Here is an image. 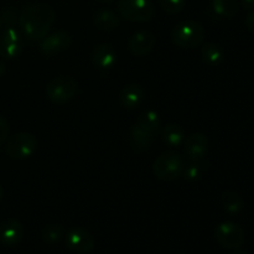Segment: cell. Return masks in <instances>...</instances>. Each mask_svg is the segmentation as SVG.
Instances as JSON below:
<instances>
[{
    "mask_svg": "<svg viewBox=\"0 0 254 254\" xmlns=\"http://www.w3.org/2000/svg\"><path fill=\"white\" fill-rule=\"evenodd\" d=\"M54 21V9L44 2L27 5L19 16L20 29L24 36L31 41L44 39L49 34Z\"/></svg>",
    "mask_w": 254,
    "mask_h": 254,
    "instance_id": "obj_1",
    "label": "cell"
},
{
    "mask_svg": "<svg viewBox=\"0 0 254 254\" xmlns=\"http://www.w3.org/2000/svg\"><path fill=\"white\" fill-rule=\"evenodd\" d=\"M174 44L183 49H192L202 44L205 39V29L197 21H183L176 25L171 32Z\"/></svg>",
    "mask_w": 254,
    "mask_h": 254,
    "instance_id": "obj_2",
    "label": "cell"
},
{
    "mask_svg": "<svg viewBox=\"0 0 254 254\" xmlns=\"http://www.w3.org/2000/svg\"><path fill=\"white\" fill-rule=\"evenodd\" d=\"M185 163L183 156L176 151H166L161 154L153 165V171L155 176L160 180L171 181L178 179L183 174Z\"/></svg>",
    "mask_w": 254,
    "mask_h": 254,
    "instance_id": "obj_3",
    "label": "cell"
},
{
    "mask_svg": "<svg viewBox=\"0 0 254 254\" xmlns=\"http://www.w3.org/2000/svg\"><path fill=\"white\" fill-rule=\"evenodd\" d=\"M118 10L122 17L131 22H145L153 17L151 0H119Z\"/></svg>",
    "mask_w": 254,
    "mask_h": 254,
    "instance_id": "obj_4",
    "label": "cell"
},
{
    "mask_svg": "<svg viewBox=\"0 0 254 254\" xmlns=\"http://www.w3.org/2000/svg\"><path fill=\"white\" fill-rule=\"evenodd\" d=\"M77 82L71 77H56L46 87V96L51 102L62 104L68 102L77 93Z\"/></svg>",
    "mask_w": 254,
    "mask_h": 254,
    "instance_id": "obj_5",
    "label": "cell"
},
{
    "mask_svg": "<svg viewBox=\"0 0 254 254\" xmlns=\"http://www.w3.org/2000/svg\"><path fill=\"white\" fill-rule=\"evenodd\" d=\"M37 148V140L34 134L19 133L9 139L6 145V154L12 159L22 160L27 159L35 153Z\"/></svg>",
    "mask_w": 254,
    "mask_h": 254,
    "instance_id": "obj_6",
    "label": "cell"
},
{
    "mask_svg": "<svg viewBox=\"0 0 254 254\" xmlns=\"http://www.w3.org/2000/svg\"><path fill=\"white\" fill-rule=\"evenodd\" d=\"M216 241L228 250H238L245 242V232L233 222H222L215 231Z\"/></svg>",
    "mask_w": 254,
    "mask_h": 254,
    "instance_id": "obj_7",
    "label": "cell"
},
{
    "mask_svg": "<svg viewBox=\"0 0 254 254\" xmlns=\"http://www.w3.org/2000/svg\"><path fill=\"white\" fill-rule=\"evenodd\" d=\"M24 50V37L15 27H6L0 35V57L16 59Z\"/></svg>",
    "mask_w": 254,
    "mask_h": 254,
    "instance_id": "obj_8",
    "label": "cell"
},
{
    "mask_svg": "<svg viewBox=\"0 0 254 254\" xmlns=\"http://www.w3.org/2000/svg\"><path fill=\"white\" fill-rule=\"evenodd\" d=\"M66 245L72 252L77 254H88L93 251L94 240L91 233L84 228H71L67 232Z\"/></svg>",
    "mask_w": 254,
    "mask_h": 254,
    "instance_id": "obj_9",
    "label": "cell"
},
{
    "mask_svg": "<svg viewBox=\"0 0 254 254\" xmlns=\"http://www.w3.org/2000/svg\"><path fill=\"white\" fill-rule=\"evenodd\" d=\"M72 44L71 35L67 31L60 30V31L54 32L51 35H46L42 40H40V51L47 56L60 54L68 49Z\"/></svg>",
    "mask_w": 254,
    "mask_h": 254,
    "instance_id": "obj_10",
    "label": "cell"
},
{
    "mask_svg": "<svg viewBox=\"0 0 254 254\" xmlns=\"http://www.w3.org/2000/svg\"><path fill=\"white\" fill-rule=\"evenodd\" d=\"M22 236H24V227L20 221L10 218L0 223V243L4 246L11 247L17 245L22 240Z\"/></svg>",
    "mask_w": 254,
    "mask_h": 254,
    "instance_id": "obj_11",
    "label": "cell"
},
{
    "mask_svg": "<svg viewBox=\"0 0 254 254\" xmlns=\"http://www.w3.org/2000/svg\"><path fill=\"white\" fill-rule=\"evenodd\" d=\"M154 45H155V36L146 30L135 32L128 41V47L131 54L139 57L148 55L154 49Z\"/></svg>",
    "mask_w": 254,
    "mask_h": 254,
    "instance_id": "obj_12",
    "label": "cell"
},
{
    "mask_svg": "<svg viewBox=\"0 0 254 254\" xmlns=\"http://www.w3.org/2000/svg\"><path fill=\"white\" fill-rule=\"evenodd\" d=\"M208 149V140L203 134L193 133L185 141V153L191 160L203 159Z\"/></svg>",
    "mask_w": 254,
    "mask_h": 254,
    "instance_id": "obj_13",
    "label": "cell"
},
{
    "mask_svg": "<svg viewBox=\"0 0 254 254\" xmlns=\"http://www.w3.org/2000/svg\"><path fill=\"white\" fill-rule=\"evenodd\" d=\"M92 61L102 69H109L116 64L117 54L109 44H99L92 51Z\"/></svg>",
    "mask_w": 254,
    "mask_h": 254,
    "instance_id": "obj_14",
    "label": "cell"
},
{
    "mask_svg": "<svg viewBox=\"0 0 254 254\" xmlns=\"http://www.w3.org/2000/svg\"><path fill=\"white\" fill-rule=\"evenodd\" d=\"M122 106L128 109L136 108L144 101V91L138 84H129L122 89L119 94Z\"/></svg>",
    "mask_w": 254,
    "mask_h": 254,
    "instance_id": "obj_15",
    "label": "cell"
},
{
    "mask_svg": "<svg viewBox=\"0 0 254 254\" xmlns=\"http://www.w3.org/2000/svg\"><path fill=\"white\" fill-rule=\"evenodd\" d=\"M131 138H133V143L136 150L144 151L150 146L154 138V133L136 123L131 130Z\"/></svg>",
    "mask_w": 254,
    "mask_h": 254,
    "instance_id": "obj_16",
    "label": "cell"
},
{
    "mask_svg": "<svg viewBox=\"0 0 254 254\" xmlns=\"http://www.w3.org/2000/svg\"><path fill=\"white\" fill-rule=\"evenodd\" d=\"M163 139L169 146H180L185 140V131L179 124H168L163 129Z\"/></svg>",
    "mask_w": 254,
    "mask_h": 254,
    "instance_id": "obj_17",
    "label": "cell"
},
{
    "mask_svg": "<svg viewBox=\"0 0 254 254\" xmlns=\"http://www.w3.org/2000/svg\"><path fill=\"white\" fill-rule=\"evenodd\" d=\"M93 22L98 29L113 30L119 25V19L112 10L102 9L94 14Z\"/></svg>",
    "mask_w": 254,
    "mask_h": 254,
    "instance_id": "obj_18",
    "label": "cell"
},
{
    "mask_svg": "<svg viewBox=\"0 0 254 254\" xmlns=\"http://www.w3.org/2000/svg\"><path fill=\"white\" fill-rule=\"evenodd\" d=\"M201 55H202L203 61L210 66H217L223 61V50L221 49L220 45L213 44V42L203 45Z\"/></svg>",
    "mask_w": 254,
    "mask_h": 254,
    "instance_id": "obj_19",
    "label": "cell"
},
{
    "mask_svg": "<svg viewBox=\"0 0 254 254\" xmlns=\"http://www.w3.org/2000/svg\"><path fill=\"white\" fill-rule=\"evenodd\" d=\"M212 7L222 17H232L238 11V0H212Z\"/></svg>",
    "mask_w": 254,
    "mask_h": 254,
    "instance_id": "obj_20",
    "label": "cell"
},
{
    "mask_svg": "<svg viewBox=\"0 0 254 254\" xmlns=\"http://www.w3.org/2000/svg\"><path fill=\"white\" fill-rule=\"evenodd\" d=\"M221 203H222L223 208L230 213H237L242 210L243 201L238 193L233 192V191H226L221 196Z\"/></svg>",
    "mask_w": 254,
    "mask_h": 254,
    "instance_id": "obj_21",
    "label": "cell"
},
{
    "mask_svg": "<svg viewBox=\"0 0 254 254\" xmlns=\"http://www.w3.org/2000/svg\"><path fill=\"white\" fill-rule=\"evenodd\" d=\"M208 168V161L203 160V159H200V160H192V163L189 164L188 166L184 168V176L188 180L193 181L200 179L201 176L203 175L206 170Z\"/></svg>",
    "mask_w": 254,
    "mask_h": 254,
    "instance_id": "obj_22",
    "label": "cell"
},
{
    "mask_svg": "<svg viewBox=\"0 0 254 254\" xmlns=\"http://www.w3.org/2000/svg\"><path fill=\"white\" fill-rule=\"evenodd\" d=\"M138 124L143 127V128L155 133L158 130L159 126H160V117H159V114L155 111L143 112L140 117H139Z\"/></svg>",
    "mask_w": 254,
    "mask_h": 254,
    "instance_id": "obj_23",
    "label": "cell"
},
{
    "mask_svg": "<svg viewBox=\"0 0 254 254\" xmlns=\"http://www.w3.org/2000/svg\"><path fill=\"white\" fill-rule=\"evenodd\" d=\"M64 235V227L61 225H47L42 230V238L45 242L55 243Z\"/></svg>",
    "mask_w": 254,
    "mask_h": 254,
    "instance_id": "obj_24",
    "label": "cell"
},
{
    "mask_svg": "<svg viewBox=\"0 0 254 254\" xmlns=\"http://www.w3.org/2000/svg\"><path fill=\"white\" fill-rule=\"evenodd\" d=\"M159 5L168 14H178L184 9L186 0H158Z\"/></svg>",
    "mask_w": 254,
    "mask_h": 254,
    "instance_id": "obj_25",
    "label": "cell"
},
{
    "mask_svg": "<svg viewBox=\"0 0 254 254\" xmlns=\"http://www.w3.org/2000/svg\"><path fill=\"white\" fill-rule=\"evenodd\" d=\"M0 17L2 20V25H6V27H14V25L19 22V17H17L15 10L12 9H5L0 14Z\"/></svg>",
    "mask_w": 254,
    "mask_h": 254,
    "instance_id": "obj_26",
    "label": "cell"
},
{
    "mask_svg": "<svg viewBox=\"0 0 254 254\" xmlns=\"http://www.w3.org/2000/svg\"><path fill=\"white\" fill-rule=\"evenodd\" d=\"M9 135V124L4 117L0 116V145L4 143Z\"/></svg>",
    "mask_w": 254,
    "mask_h": 254,
    "instance_id": "obj_27",
    "label": "cell"
},
{
    "mask_svg": "<svg viewBox=\"0 0 254 254\" xmlns=\"http://www.w3.org/2000/svg\"><path fill=\"white\" fill-rule=\"evenodd\" d=\"M246 24H247L248 30L254 34V10L251 11L250 14L247 15V19H246Z\"/></svg>",
    "mask_w": 254,
    "mask_h": 254,
    "instance_id": "obj_28",
    "label": "cell"
},
{
    "mask_svg": "<svg viewBox=\"0 0 254 254\" xmlns=\"http://www.w3.org/2000/svg\"><path fill=\"white\" fill-rule=\"evenodd\" d=\"M241 4H242V6L247 10L254 9V0H241Z\"/></svg>",
    "mask_w": 254,
    "mask_h": 254,
    "instance_id": "obj_29",
    "label": "cell"
},
{
    "mask_svg": "<svg viewBox=\"0 0 254 254\" xmlns=\"http://www.w3.org/2000/svg\"><path fill=\"white\" fill-rule=\"evenodd\" d=\"M5 71H6V68H5V64L0 61V77L5 73Z\"/></svg>",
    "mask_w": 254,
    "mask_h": 254,
    "instance_id": "obj_30",
    "label": "cell"
},
{
    "mask_svg": "<svg viewBox=\"0 0 254 254\" xmlns=\"http://www.w3.org/2000/svg\"><path fill=\"white\" fill-rule=\"evenodd\" d=\"M2 197H4V190H2V188L0 186V201L2 200Z\"/></svg>",
    "mask_w": 254,
    "mask_h": 254,
    "instance_id": "obj_31",
    "label": "cell"
},
{
    "mask_svg": "<svg viewBox=\"0 0 254 254\" xmlns=\"http://www.w3.org/2000/svg\"><path fill=\"white\" fill-rule=\"evenodd\" d=\"M98 1L103 2V4H108V2H112V1H113V0H98Z\"/></svg>",
    "mask_w": 254,
    "mask_h": 254,
    "instance_id": "obj_32",
    "label": "cell"
},
{
    "mask_svg": "<svg viewBox=\"0 0 254 254\" xmlns=\"http://www.w3.org/2000/svg\"><path fill=\"white\" fill-rule=\"evenodd\" d=\"M233 254H246L245 252H241V251H237V252H235Z\"/></svg>",
    "mask_w": 254,
    "mask_h": 254,
    "instance_id": "obj_33",
    "label": "cell"
},
{
    "mask_svg": "<svg viewBox=\"0 0 254 254\" xmlns=\"http://www.w3.org/2000/svg\"><path fill=\"white\" fill-rule=\"evenodd\" d=\"M2 29V20H1V17H0V30Z\"/></svg>",
    "mask_w": 254,
    "mask_h": 254,
    "instance_id": "obj_34",
    "label": "cell"
},
{
    "mask_svg": "<svg viewBox=\"0 0 254 254\" xmlns=\"http://www.w3.org/2000/svg\"><path fill=\"white\" fill-rule=\"evenodd\" d=\"M180 254H185V253H180Z\"/></svg>",
    "mask_w": 254,
    "mask_h": 254,
    "instance_id": "obj_35",
    "label": "cell"
}]
</instances>
